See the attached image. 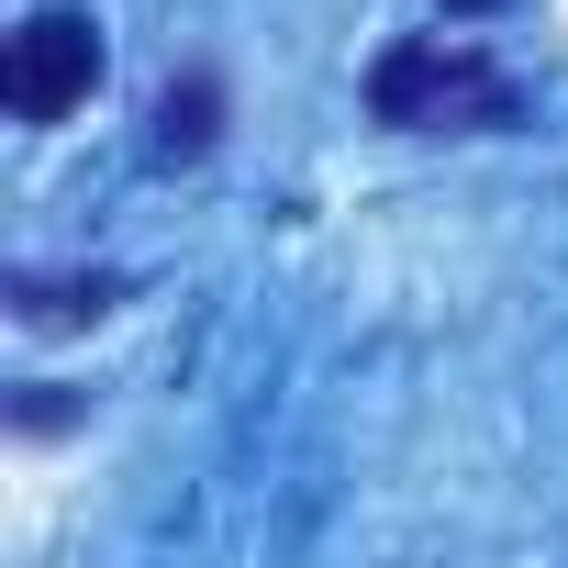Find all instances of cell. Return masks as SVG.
I'll return each instance as SVG.
<instances>
[{
  "label": "cell",
  "mask_w": 568,
  "mask_h": 568,
  "mask_svg": "<svg viewBox=\"0 0 568 568\" xmlns=\"http://www.w3.org/2000/svg\"><path fill=\"white\" fill-rule=\"evenodd\" d=\"M368 112L390 134H513L524 123V79L479 45H446V34H402L379 45L368 68Z\"/></svg>",
  "instance_id": "6da1fadb"
},
{
  "label": "cell",
  "mask_w": 568,
  "mask_h": 568,
  "mask_svg": "<svg viewBox=\"0 0 568 568\" xmlns=\"http://www.w3.org/2000/svg\"><path fill=\"white\" fill-rule=\"evenodd\" d=\"M90 90H101V23L68 12V0L23 12L12 45H0V101H12V123H68Z\"/></svg>",
  "instance_id": "7a4b0ae2"
},
{
  "label": "cell",
  "mask_w": 568,
  "mask_h": 568,
  "mask_svg": "<svg viewBox=\"0 0 568 568\" xmlns=\"http://www.w3.org/2000/svg\"><path fill=\"white\" fill-rule=\"evenodd\" d=\"M212 145H223V79L212 68H179L156 90V112H145V156L156 168H201Z\"/></svg>",
  "instance_id": "3957f363"
},
{
  "label": "cell",
  "mask_w": 568,
  "mask_h": 568,
  "mask_svg": "<svg viewBox=\"0 0 568 568\" xmlns=\"http://www.w3.org/2000/svg\"><path fill=\"white\" fill-rule=\"evenodd\" d=\"M12 313L23 324H90V313H112V278H12Z\"/></svg>",
  "instance_id": "277c9868"
},
{
  "label": "cell",
  "mask_w": 568,
  "mask_h": 568,
  "mask_svg": "<svg viewBox=\"0 0 568 568\" xmlns=\"http://www.w3.org/2000/svg\"><path fill=\"white\" fill-rule=\"evenodd\" d=\"M446 12H457V23H479V12H513V0H446Z\"/></svg>",
  "instance_id": "5b68a950"
}]
</instances>
